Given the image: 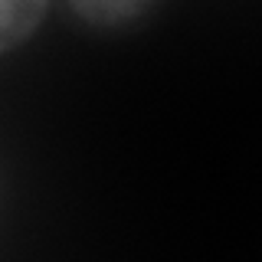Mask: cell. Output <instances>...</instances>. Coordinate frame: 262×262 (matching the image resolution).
I'll return each instance as SVG.
<instances>
[{"mask_svg": "<svg viewBox=\"0 0 262 262\" xmlns=\"http://www.w3.org/2000/svg\"><path fill=\"white\" fill-rule=\"evenodd\" d=\"M46 16V4L33 0H0V53L20 46L36 33L39 20Z\"/></svg>", "mask_w": 262, "mask_h": 262, "instance_id": "6da1fadb", "label": "cell"}, {"mask_svg": "<svg viewBox=\"0 0 262 262\" xmlns=\"http://www.w3.org/2000/svg\"><path fill=\"white\" fill-rule=\"evenodd\" d=\"M76 13L82 16H89V20H95V23H118V20H125V16H138V13H144L147 7L144 4H79V7H72Z\"/></svg>", "mask_w": 262, "mask_h": 262, "instance_id": "7a4b0ae2", "label": "cell"}]
</instances>
